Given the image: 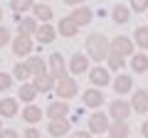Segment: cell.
I'll return each instance as SVG.
<instances>
[{
	"mask_svg": "<svg viewBox=\"0 0 148 138\" xmlns=\"http://www.w3.org/2000/svg\"><path fill=\"white\" fill-rule=\"evenodd\" d=\"M86 54H89L94 62H104V59L111 54V44H109V40H106L104 35H99V32L89 35V37H86Z\"/></svg>",
	"mask_w": 148,
	"mask_h": 138,
	"instance_id": "obj_1",
	"label": "cell"
},
{
	"mask_svg": "<svg viewBox=\"0 0 148 138\" xmlns=\"http://www.w3.org/2000/svg\"><path fill=\"white\" fill-rule=\"evenodd\" d=\"M54 94H57V99H74V96L79 94V84H77V79H72V77H62V79H57V84H54Z\"/></svg>",
	"mask_w": 148,
	"mask_h": 138,
	"instance_id": "obj_2",
	"label": "cell"
},
{
	"mask_svg": "<svg viewBox=\"0 0 148 138\" xmlns=\"http://www.w3.org/2000/svg\"><path fill=\"white\" fill-rule=\"evenodd\" d=\"M131 111H133V106H131V101H126V99H114L109 104L111 121H126V118L131 116Z\"/></svg>",
	"mask_w": 148,
	"mask_h": 138,
	"instance_id": "obj_3",
	"label": "cell"
},
{
	"mask_svg": "<svg viewBox=\"0 0 148 138\" xmlns=\"http://www.w3.org/2000/svg\"><path fill=\"white\" fill-rule=\"evenodd\" d=\"M109 126H111V116L101 113L99 109L89 116V133H94V136H104V133H109Z\"/></svg>",
	"mask_w": 148,
	"mask_h": 138,
	"instance_id": "obj_4",
	"label": "cell"
},
{
	"mask_svg": "<svg viewBox=\"0 0 148 138\" xmlns=\"http://www.w3.org/2000/svg\"><path fill=\"white\" fill-rule=\"evenodd\" d=\"M109 44H111V52L121 54V57H131V54H133V47H136V42H133L131 37H123V35H119V37H111Z\"/></svg>",
	"mask_w": 148,
	"mask_h": 138,
	"instance_id": "obj_5",
	"label": "cell"
},
{
	"mask_svg": "<svg viewBox=\"0 0 148 138\" xmlns=\"http://www.w3.org/2000/svg\"><path fill=\"white\" fill-rule=\"evenodd\" d=\"M32 49H35V42H32V35H17L12 40V52L17 57H30Z\"/></svg>",
	"mask_w": 148,
	"mask_h": 138,
	"instance_id": "obj_6",
	"label": "cell"
},
{
	"mask_svg": "<svg viewBox=\"0 0 148 138\" xmlns=\"http://www.w3.org/2000/svg\"><path fill=\"white\" fill-rule=\"evenodd\" d=\"M86 74H89V81L96 86V89H104V86H109L111 81H114L106 67H91L89 72H86Z\"/></svg>",
	"mask_w": 148,
	"mask_h": 138,
	"instance_id": "obj_7",
	"label": "cell"
},
{
	"mask_svg": "<svg viewBox=\"0 0 148 138\" xmlns=\"http://www.w3.org/2000/svg\"><path fill=\"white\" fill-rule=\"evenodd\" d=\"M47 67H49V74L54 77V79H62V77H67V64H64V57L59 52H54V54H49L47 57Z\"/></svg>",
	"mask_w": 148,
	"mask_h": 138,
	"instance_id": "obj_8",
	"label": "cell"
},
{
	"mask_svg": "<svg viewBox=\"0 0 148 138\" xmlns=\"http://www.w3.org/2000/svg\"><path fill=\"white\" fill-rule=\"evenodd\" d=\"M67 67H69V74H86V72H89V59L82 52H74L72 57H69Z\"/></svg>",
	"mask_w": 148,
	"mask_h": 138,
	"instance_id": "obj_9",
	"label": "cell"
},
{
	"mask_svg": "<svg viewBox=\"0 0 148 138\" xmlns=\"http://www.w3.org/2000/svg\"><path fill=\"white\" fill-rule=\"evenodd\" d=\"M69 116V104L64 99H59V101H52L47 106V118L49 121H59V118H67Z\"/></svg>",
	"mask_w": 148,
	"mask_h": 138,
	"instance_id": "obj_10",
	"label": "cell"
},
{
	"mask_svg": "<svg viewBox=\"0 0 148 138\" xmlns=\"http://www.w3.org/2000/svg\"><path fill=\"white\" fill-rule=\"evenodd\" d=\"M84 106H89V109H101L104 106V91L101 89H96V86H91V89H86L84 91Z\"/></svg>",
	"mask_w": 148,
	"mask_h": 138,
	"instance_id": "obj_11",
	"label": "cell"
},
{
	"mask_svg": "<svg viewBox=\"0 0 148 138\" xmlns=\"http://www.w3.org/2000/svg\"><path fill=\"white\" fill-rule=\"evenodd\" d=\"M35 37H37L40 44H49V42H54V37H57V27H52L49 22H40Z\"/></svg>",
	"mask_w": 148,
	"mask_h": 138,
	"instance_id": "obj_12",
	"label": "cell"
},
{
	"mask_svg": "<svg viewBox=\"0 0 148 138\" xmlns=\"http://www.w3.org/2000/svg\"><path fill=\"white\" fill-rule=\"evenodd\" d=\"M32 84L37 86V91H52L54 89V84H57V79H54L49 72H45V74H37V77H32Z\"/></svg>",
	"mask_w": 148,
	"mask_h": 138,
	"instance_id": "obj_13",
	"label": "cell"
},
{
	"mask_svg": "<svg viewBox=\"0 0 148 138\" xmlns=\"http://www.w3.org/2000/svg\"><path fill=\"white\" fill-rule=\"evenodd\" d=\"M131 106H133V111H136V113H146L148 111V91L146 89H136V91H133Z\"/></svg>",
	"mask_w": 148,
	"mask_h": 138,
	"instance_id": "obj_14",
	"label": "cell"
},
{
	"mask_svg": "<svg viewBox=\"0 0 148 138\" xmlns=\"http://www.w3.org/2000/svg\"><path fill=\"white\" fill-rule=\"evenodd\" d=\"M69 17H72V20L74 22H77V25H89V22H91V17H94V12H91V8H86V5H79V8H74V10H72V15H69Z\"/></svg>",
	"mask_w": 148,
	"mask_h": 138,
	"instance_id": "obj_15",
	"label": "cell"
},
{
	"mask_svg": "<svg viewBox=\"0 0 148 138\" xmlns=\"http://www.w3.org/2000/svg\"><path fill=\"white\" fill-rule=\"evenodd\" d=\"M57 32L62 35V37H77V35H79V25H77L72 17H64V20H59Z\"/></svg>",
	"mask_w": 148,
	"mask_h": 138,
	"instance_id": "obj_16",
	"label": "cell"
},
{
	"mask_svg": "<svg viewBox=\"0 0 148 138\" xmlns=\"http://www.w3.org/2000/svg\"><path fill=\"white\" fill-rule=\"evenodd\" d=\"M114 84V91H116L119 96H123V94H128V91H133V79L128 74H119L116 79L111 81Z\"/></svg>",
	"mask_w": 148,
	"mask_h": 138,
	"instance_id": "obj_17",
	"label": "cell"
},
{
	"mask_svg": "<svg viewBox=\"0 0 148 138\" xmlns=\"http://www.w3.org/2000/svg\"><path fill=\"white\" fill-rule=\"evenodd\" d=\"M27 67H30L32 77L49 72V67H47V59H45V57H37V54H30V57H27Z\"/></svg>",
	"mask_w": 148,
	"mask_h": 138,
	"instance_id": "obj_18",
	"label": "cell"
},
{
	"mask_svg": "<svg viewBox=\"0 0 148 138\" xmlns=\"http://www.w3.org/2000/svg\"><path fill=\"white\" fill-rule=\"evenodd\" d=\"M37 27H40V20H35V17H20L17 20V35H35Z\"/></svg>",
	"mask_w": 148,
	"mask_h": 138,
	"instance_id": "obj_19",
	"label": "cell"
},
{
	"mask_svg": "<svg viewBox=\"0 0 148 138\" xmlns=\"http://www.w3.org/2000/svg\"><path fill=\"white\" fill-rule=\"evenodd\" d=\"M37 86L32 84V81H22V86H20V91H17V99H22L25 104H32V101L37 99Z\"/></svg>",
	"mask_w": 148,
	"mask_h": 138,
	"instance_id": "obj_20",
	"label": "cell"
},
{
	"mask_svg": "<svg viewBox=\"0 0 148 138\" xmlns=\"http://www.w3.org/2000/svg\"><path fill=\"white\" fill-rule=\"evenodd\" d=\"M47 133H49V136H54V138L67 136V133H69V121H67V118H59V121H49Z\"/></svg>",
	"mask_w": 148,
	"mask_h": 138,
	"instance_id": "obj_21",
	"label": "cell"
},
{
	"mask_svg": "<svg viewBox=\"0 0 148 138\" xmlns=\"http://www.w3.org/2000/svg\"><path fill=\"white\" fill-rule=\"evenodd\" d=\"M111 20L116 22V25H126L128 20H131V8H126V5H114V10H111Z\"/></svg>",
	"mask_w": 148,
	"mask_h": 138,
	"instance_id": "obj_22",
	"label": "cell"
},
{
	"mask_svg": "<svg viewBox=\"0 0 148 138\" xmlns=\"http://www.w3.org/2000/svg\"><path fill=\"white\" fill-rule=\"evenodd\" d=\"M32 17L40 20V22H49L54 17V12H52V8L45 5V3H35V8H32Z\"/></svg>",
	"mask_w": 148,
	"mask_h": 138,
	"instance_id": "obj_23",
	"label": "cell"
},
{
	"mask_svg": "<svg viewBox=\"0 0 148 138\" xmlns=\"http://www.w3.org/2000/svg\"><path fill=\"white\" fill-rule=\"evenodd\" d=\"M131 69L136 72V74H146L148 72V54L146 52L131 54Z\"/></svg>",
	"mask_w": 148,
	"mask_h": 138,
	"instance_id": "obj_24",
	"label": "cell"
},
{
	"mask_svg": "<svg viewBox=\"0 0 148 138\" xmlns=\"http://www.w3.org/2000/svg\"><path fill=\"white\" fill-rule=\"evenodd\" d=\"M131 128H128L126 121H111L109 126V138H128Z\"/></svg>",
	"mask_w": 148,
	"mask_h": 138,
	"instance_id": "obj_25",
	"label": "cell"
},
{
	"mask_svg": "<svg viewBox=\"0 0 148 138\" xmlns=\"http://www.w3.org/2000/svg\"><path fill=\"white\" fill-rule=\"evenodd\" d=\"M0 116L3 118H15L17 116V101L15 99H0Z\"/></svg>",
	"mask_w": 148,
	"mask_h": 138,
	"instance_id": "obj_26",
	"label": "cell"
},
{
	"mask_svg": "<svg viewBox=\"0 0 148 138\" xmlns=\"http://www.w3.org/2000/svg\"><path fill=\"white\" fill-rule=\"evenodd\" d=\"M22 118H25L27 123H37V121H42V109L35 106V104H27L25 111H22Z\"/></svg>",
	"mask_w": 148,
	"mask_h": 138,
	"instance_id": "obj_27",
	"label": "cell"
},
{
	"mask_svg": "<svg viewBox=\"0 0 148 138\" xmlns=\"http://www.w3.org/2000/svg\"><path fill=\"white\" fill-rule=\"evenodd\" d=\"M12 77H15V79H20V81L32 79V72H30V67H27V62H17L15 67H12Z\"/></svg>",
	"mask_w": 148,
	"mask_h": 138,
	"instance_id": "obj_28",
	"label": "cell"
},
{
	"mask_svg": "<svg viewBox=\"0 0 148 138\" xmlns=\"http://www.w3.org/2000/svg\"><path fill=\"white\" fill-rule=\"evenodd\" d=\"M32 8H35V0H10V10L15 15H22V12L32 10Z\"/></svg>",
	"mask_w": 148,
	"mask_h": 138,
	"instance_id": "obj_29",
	"label": "cell"
},
{
	"mask_svg": "<svg viewBox=\"0 0 148 138\" xmlns=\"http://www.w3.org/2000/svg\"><path fill=\"white\" fill-rule=\"evenodd\" d=\"M133 42L146 52V49H148V27H138V30L133 32Z\"/></svg>",
	"mask_w": 148,
	"mask_h": 138,
	"instance_id": "obj_30",
	"label": "cell"
},
{
	"mask_svg": "<svg viewBox=\"0 0 148 138\" xmlns=\"http://www.w3.org/2000/svg\"><path fill=\"white\" fill-rule=\"evenodd\" d=\"M106 62H109V69H114V72H121L123 69V57L116 52H111L109 57H106Z\"/></svg>",
	"mask_w": 148,
	"mask_h": 138,
	"instance_id": "obj_31",
	"label": "cell"
},
{
	"mask_svg": "<svg viewBox=\"0 0 148 138\" xmlns=\"http://www.w3.org/2000/svg\"><path fill=\"white\" fill-rule=\"evenodd\" d=\"M12 84H15V77H12V74H5V72H0V91L12 89Z\"/></svg>",
	"mask_w": 148,
	"mask_h": 138,
	"instance_id": "obj_32",
	"label": "cell"
},
{
	"mask_svg": "<svg viewBox=\"0 0 148 138\" xmlns=\"http://www.w3.org/2000/svg\"><path fill=\"white\" fill-rule=\"evenodd\" d=\"M131 10L133 12H146L148 10V0H131Z\"/></svg>",
	"mask_w": 148,
	"mask_h": 138,
	"instance_id": "obj_33",
	"label": "cell"
},
{
	"mask_svg": "<svg viewBox=\"0 0 148 138\" xmlns=\"http://www.w3.org/2000/svg\"><path fill=\"white\" fill-rule=\"evenodd\" d=\"M5 42H12V40H10V30H8L5 25H0V44L5 47Z\"/></svg>",
	"mask_w": 148,
	"mask_h": 138,
	"instance_id": "obj_34",
	"label": "cell"
},
{
	"mask_svg": "<svg viewBox=\"0 0 148 138\" xmlns=\"http://www.w3.org/2000/svg\"><path fill=\"white\" fill-rule=\"evenodd\" d=\"M0 138H20V136H17V131H12V128H3V131H0Z\"/></svg>",
	"mask_w": 148,
	"mask_h": 138,
	"instance_id": "obj_35",
	"label": "cell"
},
{
	"mask_svg": "<svg viewBox=\"0 0 148 138\" xmlns=\"http://www.w3.org/2000/svg\"><path fill=\"white\" fill-rule=\"evenodd\" d=\"M25 138H42V133L37 131V128H27V131H25Z\"/></svg>",
	"mask_w": 148,
	"mask_h": 138,
	"instance_id": "obj_36",
	"label": "cell"
},
{
	"mask_svg": "<svg viewBox=\"0 0 148 138\" xmlns=\"http://www.w3.org/2000/svg\"><path fill=\"white\" fill-rule=\"evenodd\" d=\"M72 138H91V133L89 131H86V133L84 131H77V133H72Z\"/></svg>",
	"mask_w": 148,
	"mask_h": 138,
	"instance_id": "obj_37",
	"label": "cell"
},
{
	"mask_svg": "<svg viewBox=\"0 0 148 138\" xmlns=\"http://www.w3.org/2000/svg\"><path fill=\"white\" fill-rule=\"evenodd\" d=\"M67 5H72V8H79V5H84V0H64Z\"/></svg>",
	"mask_w": 148,
	"mask_h": 138,
	"instance_id": "obj_38",
	"label": "cell"
},
{
	"mask_svg": "<svg viewBox=\"0 0 148 138\" xmlns=\"http://www.w3.org/2000/svg\"><path fill=\"white\" fill-rule=\"evenodd\" d=\"M141 136H143V138H148V121H143V123H141Z\"/></svg>",
	"mask_w": 148,
	"mask_h": 138,
	"instance_id": "obj_39",
	"label": "cell"
},
{
	"mask_svg": "<svg viewBox=\"0 0 148 138\" xmlns=\"http://www.w3.org/2000/svg\"><path fill=\"white\" fill-rule=\"evenodd\" d=\"M0 25H3V10H0Z\"/></svg>",
	"mask_w": 148,
	"mask_h": 138,
	"instance_id": "obj_40",
	"label": "cell"
},
{
	"mask_svg": "<svg viewBox=\"0 0 148 138\" xmlns=\"http://www.w3.org/2000/svg\"><path fill=\"white\" fill-rule=\"evenodd\" d=\"M0 131H3V123H0Z\"/></svg>",
	"mask_w": 148,
	"mask_h": 138,
	"instance_id": "obj_41",
	"label": "cell"
},
{
	"mask_svg": "<svg viewBox=\"0 0 148 138\" xmlns=\"http://www.w3.org/2000/svg\"><path fill=\"white\" fill-rule=\"evenodd\" d=\"M0 47H3V44H0Z\"/></svg>",
	"mask_w": 148,
	"mask_h": 138,
	"instance_id": "obj_42",
	"label": "cell"
},
{
	"mask_svg": "<svg viewBox=\"0 0 148 138\" xmlns=\"http://www.w3.org/2000/svg\"><path fill=\"white\" fill-rule=\"evenodd\" d=\"M101 138H104V136H101Z\"/></svg>",
	"mask_w": 148,
	"mask_h": 138,
	"instance_id": "obj_43",
	"label": "cell"
}]
</instances>
